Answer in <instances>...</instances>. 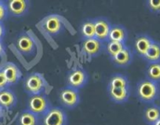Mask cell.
<instances>
[{"label":"cell","instance_id":"cell-12","mask_svg":"<svg viewBox=\"0 0 160 125\" xmlns=\"http://www.w3.org/2000/svg\"><path fill=\"white\" fill-rule=\"evenodd\" d=\"M2 72H3L7 81H8V84H15L19 81L21 76V73L19 68L12 62L7 63L4 67Z\"/></svg>","mask_w":160,"mask_h":125},{"label":"cell","instance_id":"cell-31","mask_svg":"<svg viewBox=\"0 0 160 125\" xmlns=\"http://www.w3.org/2000/svg\"><path fill=\"white\" fill-rule=\"evenodd\" d=\"M2 114V109H1V107H0V116Z\"/></svg>","mask_w":160,"mask_h":125},{"label":"cell","instance_id":"cell-19","mask_svg":"<svg viewBox=\"0 0 160 125\" xmlns=\"http://www.w3.org/2000/svg\"><path fill=\"white\" fill-rule=\"evenodd\" d=\"M144 57L152 62L158 61L160 59V45L158 43L152 42Z\"/></svg>","mask_w":160,"mask_h":125},{"label":"cell","instance_id":"cell-30","mask_svg":"<svg viewBox=\"0 0 160 125\" xmlns=\"http://www.w3.org/2000/svg\"><path fill=\"white\" fill-rule=\"evenodd\" d=\"M2 52V44H1V42H0V54H1Z\"/></svg>","mask_w":160,"mask_h":125},{"label":"cell","instance_id":"cell-13","mask_svg":"<svg viewBox=\"0 0 160 125\" xmlns=\"http://www.w3.org/2000/svg\"><path fill=\"white\" fill-rule=\"evenodd\" d=\"M127 30L122 26H112L110 32H109L108 41H114V42H119L125 43V41L127 40Z\"/></svg>","mask_w":160,"mask_h":125},{"label":"cell","instance_id":"cell-5","mask_svg":"<svg viewBox=\"0 0 160 125\" xmlns=\"http://www.w3.org/2000/svg\"><path fill=\"white\" fill-rule=\"evenodd\" d=\"M88 77L85 71L81 68H75L68 73L67 77L68 87L78 90L87 82Z\"/></svg>","mask_w":160,"mask_h":125},{"label":"cell","instance_id":"cell-26","mask_svg":"<svg viewBox=\"0 0 160 125\" xmlns=\"http://www.w3.org/2000/svg\"><path fill=\"white\" fill-rule=\"evenodd\" d=\"M8 85V81H7V78H6L5 75H4L2 71H0V90H2L5 88Z\"/></svg>","mask_w":160,"mask_h":125},{"label":"cell","instance_id":"cell-1","mask_svg":"<svg viewBox=\"0 0 160 125\" xmlns=\"http://www.w3.org/2000/svg\"><path fill=\"white\" fill-rule=\"evenodd\" d=\"M46 81L39 73H32L26 77L24 81V88L29 95L42 94L45 89Z\"/></svg>","mask_w":160,"mask_h":125},{"label":"cell","instance_id":"cell-27","mask_svg":"<svg viewBox=\"0 0 160 125\" xmlns=\"http://www.w3.org/2000/svg\"><path fill=\"white\" fill-rule=\"evenodd\" d=\"M6 16V8L3 4H0V21H2Z\"/></svg>","mask_w":160,"mask_h":125},{"label":"cell","instance_id":"cell-11","mask_svg":"<svg viewBox=\"0 0 160 125\" xmlns=\"http://www.w3.org/2000/svg\"><path fill=\"white\" fill-rule=\"evenodd\" d=\"M82 47L86 53L91 56H94L99 54L100 52L101 51L102 44H101V42H100L96 38L87 39L84 40Z\"/></svg>","mask_w":160,"mask_h":125},{"label":"cell","instance_id":"cell-8","mask_svg":"<svg viewBox=\"0 0 160 125\" xmlns=\"http://www.w3.org/2000/svg\"><path fill=\"white\" fill-rule=\"evenodd\" d=\"M95 38L100 42H105L108 40L109 32L111 30L110 23L104 18H98L94 20Z\"/></svg>","mask_w":160,"mask_h":125},{"label":"cell","instance_id":"cell-3","mask_svg":"<svg viewBox=\"0 0 160 125\" xmlns=\"http://www.w3.org/2000/svg\"><path fill=\"white\" fill-rule=\"evenodd\" d=\"M137 94L143 102H151L155 100L158 94V86L152 81L144 80L138 85Z\"/></svg>","mask_w":160,"mask_h":125},{"label":"cell","instance_id":"cell-10","mask_svg":"<svg viewBox=\"0 0 160 125\" xmlns=\"http://www.w3.org/2000/svg\"><path fill=\"white\" fill-rule=\"evenodd\" d=\"M109 96L112 101L122 103L127 101L130 95V88H112L108 87Z\"/></svg>","mask_w":160,"mask_h":125},{"label":"cell","instance_id":"cell-7","mask_svg":"<svg viewBox=\"0 0 160 125\" xmlns=\"http://www.w3.org/2000/svg\"><path fill=\"white\" fill-rule=\"evenodd\" d=\"M42 27L48 34L55 35L62 30L64 27L62 20L58 15H50L45 18L42 23Z\"/></svg>","mask_w":160,"mask_h":125},{"label":"cell","instance_id":"cell-4","mask_svg":"<svg viewBox=\"0 0 160 125\" xmlns=\"http://www.w3.org/2000/svg\"><path fill=\"white\" fill-rule=\"evenodd\" d=\"M67 117L63 109L50 108L42 116V125H66Z\"/></svg>","mask_w":160,"mask_h":125},{"label":"cell","instance_id":"cell-6","mask_svg":"<svg viewBox=\"0 0 160 125\" xmlns=\"http://www.w3.org/2000/svg\"><path fill=\"white\" fill-rule=\"evenodd\" d=\"M60 101L64 106L68 108H73L79 103V94L78 90L70 87H66L61 90L59 95Z\"/></svg>","mask_w":160,"mask_h":125},{"label":"cell","instance_id":"cell-24","mask_svg":"<svg viewBox=\"0 0 160 125\" xmlns=\"http://www.w3.org/2000/svg\"><path fill=\"white\" fill-rule=\"evenodd\" d=\"M148 77L152 81H160V63L153 62L148 68Z\"/></svg>","mask_w":160,"mask_h":125},{"label":"cell","instance_id":"cell-32","mask_svg":"<svg viewBox=\"0 0 160 125\" xmlns=\"http://www.w3.org/2000/svg\"><path fill=\"white\" fill-rule=\"evenodd\" d=\"M1 3H2V2H0V4H1Z\"/></svg>","mask_w":160,"mask_h":125},{"label":"cell","instance_id":"cell-25","mask_svg":"<svg viewBox=\"0 0 160 125\" xmlns=\"http://www.w3.org/2000/svg\"><path fill=\"white\" fill-rule=\"evenodd\" d=\"M149 8L153 11H160V0L159 1H154L150 0L148 2Z\"/></svg>","mask_w":160,"mask_h":125},{"label":"cell","instance_id":"cell-28","mask_svg":"<svg viewBox=\"0 0 160 125\" xmlns=\"http://www.w3.org/2000/svg\"><path fill=\"white\" fill-rule=\"evenodd\" d=\"M2 34H3V27H2V26L0 24V38L2 37Z\"/></svg>","mask_w":160,"mask_h":125},{"label":"cell","instance_id":"cell-18","mask_svg":"<svg viewBox=\"0 0 160 125\" xmlns=\"http://www.w3.org/2000/svg\"><path fill=\"white\" fill-rule=\"evenodd\" d=\"M16 103V97L10 90H2L0 91V106L9 108Z\"/></svg>","mask_w":160,"mask_h":125},{"label":"cell","instance_id":"cell-17","mask_svg":"<svg viewBox=\"0 0 160 125\" xmlns=\"http://www.w3.org/2000/svg\"><path fill=\"white\" fill-rule=\"evenodd\" d=\"M38 116L28 109L23 111L18 119L19 125H38Z\"/></svg>","mask_w":160,"mask_h":125},{"label":"cell","instance_id":"cell-21","mask_svg":"<svg viewBox=\"0 0 160 125\" xmlns=\"http://www.w3.org/2000/svg\"><path fill=\"white\" fill-rule=\"evenodd\" d=\"M81 33L85 39L95 38L94 21H87L84 22L81 26Z\"/></svg>","mask_w":160,"mask_h":125},{"label":"cell","instance_id":"cell-15","mask_svg":"<svg viewBox=\"0 0 160 125\" xmlns=\"http://www.w3.org/2000/svg\"><path fill=\"white\" fill-rule=\"evenodd\" d=\"M152 41L148 37L145 35H140L137 37L135 40L134 46L135 49L138 52V54L141 56H144L147 51L148 50L149 47L152 43Z\"/></svg>","mask_w":160,"mask_h":125},{"label":"cell","instance_id":"cell-23","mask_svg":"<svg viewBox=\"0 0 160 125\" xmlns=\"http://www.w3.org/2000/svg\"><path fill=\"white\" fill-rule=\"evenodd\" d=\"M126 45L123 42H114V41H108L107 44V52L111 57H114L118 53L122 51L126 48Z\"/></svg>","mask_w":160,"mask_h":125},{"label":"cell","instance_id":"cell-2","mask_svg":"<svg viewBox=\"0 0 160 125\" xmlns=\"http://www.w3.org/2000/svg\"><path fill=\"white\" fill-rule=\"evenodd\" d=\"M50 108V101L42 94L31 95L28 102V109L37 116H43Z\"/></svg>","mask_w":160,"mask_h":125},{"label":"cell","instance_id":"cell-14","mask_svg":"<svg viewBox=\"0 0 160 125\" xmlns=\"http://www.w3.org/2000/svg\"><path fill=\"white\" fill-rule=\"evenodd\" d=\"M8 7L12 14L15 16H21L28 10V2L24 0H12L9 2Z\"/></svg>","mask_w":160,"mask_h":125},{"label":"cell","instance_id":"cell-22","mask_svg":"<svg viewBox=\"0 0 160 125\" xmlns=\"http://www.w3.org/2000/svg\"><path fill=\"white\" fill-rule=\"evenodd\" d=\"M144 118L149 123H155L160 118V109L156 106L148 107L144 112Z\"/></svg>","mask_w":160,"mask_h":125},{"label":"cell","instance_id":"cell-20","mask_svg":"<svg viewBox=\"0 0 160 125\" xmlns=\"http://www.w3.org/2000/svg\"><path fill=\"white\" fill-rule=\"evenodd\" d=\"M108 87L112 88H128L129 81L127 77L122 74H115L109 81Z\"/></svg>","mask_w":160,"mask_h":125},{"label":"cell","instance_id":"cell-9","mask_svg":"<svg viewBox=\"0 0 160 125\" xmlns=\"http://www.w3.org/2000/svg\"><path fill=\"white\" fill-rule=\"evenodd\" d=\"M17 48L23 54L30 55L35 52V44L33 39L27 34H23L18 38Z\"/></svg>","mask_w":160,"mask_h":125},{"label":"cell","instance_id":"cell-29","mask_svg":"<svg viewBox=\"0 0 160 125\" xmlns=\"http://www.w3.org/2000/svg\"><path fill=\"white\" fill-rule=\"evenodd\" d=\"M154 125H160V118L158 119V120H157L155 123H154Z\"/></svg>","mask_w":160,"mask_h":125},{"label":"cell","instance_id":"cell-16","mask_svg":"<svg viewBox=\"0 0 160 125\" xmlns=\"http://www.w3.org/2000/svg\"><path fill=\"white\" fill-rule=\"evenodd\" d=\"M112 58V60L118 66H126L132 60V53L127 47Z\"/></svg>","mask_w":160,"mask_h":125}]
</instances>
